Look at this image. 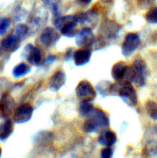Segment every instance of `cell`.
<instances>
[{"mask_svg": "<svg viewBox=\"0 0 157 158\" xmlns=\"http://www.w3.org/2000/svg\"><path fill=\"white\" fill-rule=\"evenodd\" d=\"M108 114L101 109H95L91 115L86 117L82 124V130L86 134H96L109 127Z\"/></svg>", "mask_w": 157, "mask_h": 158, "instance_id": "6da1fadb", "label": "cell"}, {"mask_svg": "<svg viewBox=\"0 0 157 158\" xmlns=\"http://www.w3.org/2000/svg\"><path fill=\"white\" fill-rule=\"evenodd\" d=\"M110 94L118 95L127 106L134 107L138 103V96L132 83L129 81L117 83L111 86Z\"/></svg>", "mask_w": 157, "mask_h": 158, "instance_id": "7a4b0ae2", "label": "cell"}, {"mask_svg": "<svg viewBox=\"0 0 157 158\" xmlns=\"http://www.w3.org/2000/svg\"><path fill=\"white\" fill-rule=\"evenodd\" d=\"M147 77V66L141 59H136L131 66H129L126 76V81L139 86L146 84Z\"/></svg>", "mask_w": 157, "mask_h": 158, "instance_id": "3957f363", "label": "cell"}, {"mask_svg": "<svg viewBox=\"0 0 157 158\" xmlns=\"http://www.w3.org/2000/svg\"><path fill=\"white\" fill-rule=\"evenodd\" d=\"M54 26L60 33L68 38L75 37L78 32L77 26L78 25L77 15H68L58 16L53 21Z\"/></svg>", "mask_w": 157, "mask_h": 158, "instance_id": "277c9868", "label": "cell"}, {"mask_svg": "<svg viewBox=\"0 0 157 158\" xmlns=\"http://www.w3.org/2000/svg\"><path fill=\"white\" fill-rule=\"evenodd\" d=\"M22 56L29 64L39 66L44 63L43 52L38 47L29 43L25 46L22 51Z\"/></svg>", "mask_w": 157, "mask_h": 158, "instance_id": "5b68a950", "label": "cell"}, {"mask_svg": "<svg viewBox=\"0 0 157 158\" xmlns=\"http://www.w3.org/2000/svg\"><path fill=\"white\" fill-rule=\"evenodd\" d=\"M75 95L80 101H91L96 97V89L87 80H83L75 87Z\"/></svg>", "mask_w": 157, "mask_h": 158, "instance_id": "8992f818", "label": "cell"}, {"mask_svg": "<svg viewBox=\"0 0 157 158\" xmlns=\"http://www.w3.org/2000/svg\"><path fill=\"white\" fill-rule=\"evenodd\" d=\"M141 43L139 35L135 32H129L125 36L121 46V52L124 56L132 55L137 49Z\"/></svg>", "mask_w": 157, "mask_h": 158, "instance_id": "52a82bcc", "label": "cell"}, {"mask_svg": "<svg viewBox=\"0 0 157 158\" xmlns=\"http://www.w3.org/2000/svg\"><path fill=\"white\" fill-rule=\"evenodd\" d=\"M33 111V106L30 103H21L14 110L13 121L16 123H27L32 119Z\"/></svg>", "mask_w": 157, "mask_h": 158, "instance_id": "ba28073f", "label": "cell"}, {"mask_svg": "<svg viewBox=\"0 0 157 158\" xmlns=\"http://www.w3.org/2000/svg\"><path fill=\"white\" fill-rule=\"evenodd\" d=\"M145 148L151 154H157V124L146 130L143 137Z\"/></svg>", "mask_w": 157, "mask_h": 158, "instance_id": "9c48e42d", "label": "cell"}, {"mask_svg": "<svg viewBox=\"0 0 157 158\" xmlns=\"http://www.w3.org/2000/svg\"><path fill=\"white\" fill-rule=\"evenodd\" d=\"M75 37V43L79 47L89 48L95 43L93 32L89 27H84L79 29Z\"/></svg>", "mask_w": 157, "mask_h": 158, "instance_id": "30bf717a", "label": "cell"}, {"mask_svg": "<svg viewBox=\"0 0 157 158\" xmlns=\"http://www.w3.org/2000/svg\"><path fill=\"white\" fill-rule=\"evenodd\" d=\"M60 39V35L54 28L48 26L42 29L39 35V42L46 47H51L54 46Z\"/></svg>", "mask_w": 157, "mask_h": 158, "instance_id": "8fae6325", "label": "cell"}, {"mask_svg": "<svg viewBox=\"0 0 157 158\" xmlns=\"http://www.w3.org/2000/svg\"><path fill=\"white\" fill-rule=\"evenodd\" d=\"M15 110V100L9 93H4L0 99V115L8 118Z\"/></svg>", "mask_w": 157, "mask_h": 158, "instance_id": "7c38bea8", "label": "cell"}, {"mask_svg": "<svg viewBox=\"0 0 157 158\" xmlns=\"http://www.w3.org/2000/svg\"><path fill=\"white\" fill-rule=\"evenodd\" d=\"M92 57V51L89 48L81 47L72 53L74 63L77 66H83L87 64Z\"/></svg>", "mask_w": 157, "mask_h": 158, "instance_id": "4fadbf2b", "label": "cell"}, {"mask_svg": "<svg viewBox=\"0 0 157 158\" xmlns=\"http://www.w3.org/2000/svg\"><path fill=\"white\" fill-rule=\"evenodd\" d=\"M128 68L129 66L124 61H118L115 63L111 70V74L113 80L117 83L126 81V76Z\"/></svg>", "mask_w": 157, "mask_h": 158, "instance_id": "5bb4252c", "label": "cell"}, {"mask_svg": "<svg viewBox=\"0 0 157 158\" xmlns=\"http://www.w3.org/2000/svg\"><path fill=\"white\" fill-rule=\"evenodd\" d=\"M66 82V73L62 70L56 71L49 79V89L52 92H58L64 86Z\"/></svg>", "mask_w": 157, "mask_h": 158, "instance_id": "9a60e30c", "label": "cell"}, {"mask_svg": "<svg viewBox=\"0 0 157 158\" xmlns=\"http://www.w3.org/2000/svg\"><path fill=\"white\" fill-rule=\"evenodd\" d=\"M97 141L103 147H113L117 142L116 134L109 129H105L100 132Z\"/></svg>", "mask_w": 157, "mask_h": 158, "instance_id": "2e32d148", "label": "cell"}, {"mask_svg": "<svg viewBox=\"0 0 157 158\" xmlns=\"http://www.w3.org/2000/svg\"><path fill=\"white\" fill-rule=\"evenodd\" d=\"M21 40L15 35H9L5 37L1 41V46L2 49L9 52H14L19 48Z\"/></svg>", "mask_w": 157, "mask_h": 158, "instance_id": "e0dca14e", "label": "cell"}, {"mask_svg": "<svg viewBox=\"0 0 157 158\" xmlns=\"http://www.w3.org/2000/svg\"><path fill=\"white\" fill-rule=\"evenodd\" d=\"M14 131L13 122L10 119H6L0 123V140L4 141L7 140Z\"/></svg>", "mask_w": 157, "mask_h": 158, "instance_id": "ac0fdd59", "label": "cell"}, {"mask_svg": "<svg viewBox=\"0 0 157 158\" xmlns=\"http://www.w3.org/2000/svg\"><path fill=\"white\" fill-rule=\"evenodd\" d=\"M95 109V106L91 101H86V100L80 101L78 107V115L81 117L86 118L93 113Z\"/></svg>", "mask_w": 157, "mask_h": 158, "instance_id": "d6986e66", "label": "cell"}, {"mask_svg": "<svg viewBox=\"0 0 157 158\" xmlns=\"http://www.w3.org/2000/svg\"><path fill=\"white\" fill-rule=\"evenodd\" d=\"M31 69H32V67H31L30 65L27 64L24 62H22L13 68L12 75L15 78H21V77H23L29 74L31 72Z\"/></svg>", "mask_w": 157, "mask_h": 158, "instance_id": "ffe728a7", "label": "cell"}, {"mask_svg": "<svg viewBox=\"0 0 157 158\" xmlns=\"http://www.w3.org/2000/svg\"><path fill=\"white\" fill-rule=\"evenodd\" d=\"M15 34L21 41L26 40L29 34V27L27 24L25 23H18L15 26Z\"/></svg>", "mask_w": 157, "mask_h": 158, "instance_id": "44dd1931", "label": "cell"}, {"mask_svg": "<svg viewBox=\"0 0 157 158\" xmlns=\"http://www.w3.org/2000/svg\"><path fill=\"white\" fill-rule=\"evenodd\" d=\"M111 83L108 80H102L96 85V91H99V94L103 97H107L110 94Z\"/></svg>", "mask_w": 157, "mask_h": 158, "instance_id": "7402d4cb", "label": "cell"}, {"mask_svg": "<svg viewBox=\"0 0 157 158\" xmlns=\"http://www.w3.org/2000/svg\"><path fill=\"white\" fill-rule=\"evenodd\" d=\"M145 106L149 117L152 120H157V103L152 100H149L146 103Z\"/></svg>", "mask_w": 157, "mask_h": 158, "instance_id": "603a6c76", "label": "cell"}, {"mask_svg": "<svg viewBox=\"0 0 157 158\" xmlns=\"http://www.w3.org/2000/svg\"><path fill=\"white\" fill-rule=\"evenodd\" d=\"M42 2L52 11L53 16L55 18L60 16L59 12H58V5L56 3V0H40Z\"/></svg>", "mask_w": 157, "mask_h": 158, "instance_id": "cb8c5ba5", "label": "cell"}, {"mask_svg": "<svg viewBox=\"0 0 157 158\" xmlns=\"http://www.w3.org/2000/svg\"><path fill=\"white\" fill-rule=\"evenodd\" d=\"M146 21L151 24H157V7H152L145 15Z\"/></svg>", "mask_w": 157, "mask_h": 158, "instance_id": "d4e9b609", "label": "cell"}, {"mask_svg": "<svg viewBox=\"0 0 157 158\" xmlns=\"http://www.w3.org/2000/svg\"><path fill=\"white\" fill-rule=\"evenodd\" d=\"M11 25H12V20L10 18L3 17L0 19V35H5L9 30Z\"/></svg>", "mask_w": 157, "mask_h": 158, "instance_id": "484cf974", "label": "cell"}, {"mask_svg": "<svg viewBox=\"0 0 157 158\" xmlns=\"http://www.w3.org/2000/svg\"><path fill=\"white\" fill-rule=\"evenodd\" d=\"M114 150L112 147H103L100 151V158H113Z\"/></svg>", "mask_w": 157, "mask_h": 158, "instance_id": "4316f807", "label": "cell"}, {"mask_svg": "<svg viewBox=\"0 0 157 158\" xmlns=\"http://www.w3.org/2000/svg\"><path fill=\"white\" fill-rule=\"evenodd\" d=\"M26 11L19 7L16 8L15 10L13 12L14 19H15V20H17V21H20V20H22V19H24L25 16H26Z\"/></svg>", "mask_w": 157, "mask_h": 158, "instance_id": "83f0119b", "label": "cell"}, {"mask_svg": "<svg viewBox=\"0 0 157 158\" xmlns=\"http://www.w3.org/2000/svg\"><path fill=\"white\" fill-rule=\"evenodd\" d=\"M155 0H138L139 5L142 7H149V6H152Z\"/></svg>", "mask_w": 157, "mask_h": 158, "instance_id": "f1b7e54d", "label": "cell"}, {"mask_svg": "<svg viewBox=\"0 0 157 158\" xmlns=\"http://www.w3.org/2000/svg\"><path fill=\"white\" fill-rule=\"evenodd\" d=\"M56 59V56L55 55H49L46 59L44 60V63H53Z\"/></svg>", "mask_w": 157, "mask_h": 158, "instance_id": "f546056e", "label": "cell"}, {"mask_svg": "<svg viewBox=\"0 0 157 158\" xmlns=\"http://www.w3.org/2000/svg\"><path fill=\"white\" fill-rule=\"evenodd\" d=\"M77 2H78L80 5H83V6H87V5H89V3L92 2V0H77Z\"/></svg>", "mask_w": 157, "mask_h": 158, "instance_id": "4dcf8cb0", "label": "cell"}, {"mask_svg": "<svg viewBox=\"0 0 157 158\" xmlns=\"http://www.w3.org/2000/svg\"><path fill=\"white\" fill-rule=\"evenodd\" d=\"M1 156H2V148L1 147H0V158H1Z\"/></svg>", "mask_w": 157, "mask_h": 158, "instance_id": "1f68e13d", "label": "cell"}]
</instances>
